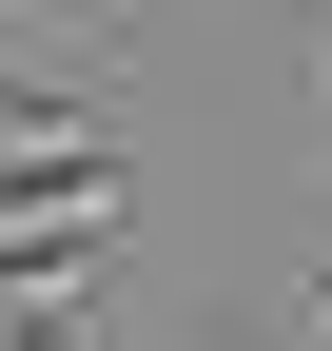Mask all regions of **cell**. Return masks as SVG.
Returning <instances> with one entry per match:
<instances>
[{
	"label": "cell",
	"instance_id": "obj_1",
	"mask_svg": "<svg viewBox=\"0 0 332 351\" xmlns=\"http://www.w3.org/2000/svg\"><path fill=\"white\" fill-rule=\"evenodd\" d=\"M78 274H98V234H0V313H59Z\"/></svg>",
	"mask_w": 332,
	"mask_h": 351
},
{
	"label": "cell",
	"instance_id": "obj_2",
	"mask_svg": "<svg viewBox=\"0 0 332 351\" xmlns=\"http://www.w3.org/2000/svg\"><path fill=\"white\" fill-rule=\"evenodd\" d=\"M0 351H59V332H0Z\"/></svg>",
	"mask_w": 332,
	"mask_h": 351
},
{
	"label": "cell",
	"instance_id": "obj_3",
	"mask_svg": "<svg viewBox=\"0 0 332 351\" xmlns=\"http://www.w3.org/2000/svg\"><path fill=\"white\" fill-rule=\"evenodd\" d=\"M313 351H332V332H313Z\"/></svg>",
	"mask_w": 332,
	"mask_h": 351
}]
</instances>
